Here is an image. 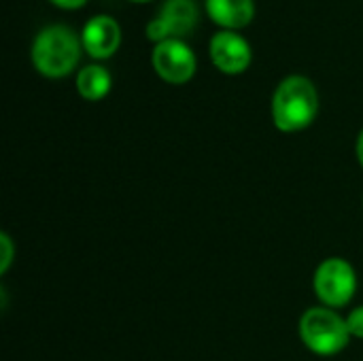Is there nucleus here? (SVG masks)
Segmentation results:
<instances>
[{"label":"nucleus","instance_id":"obj_1","mask_svg":"<svg viewBox=\"0 0 363 361\" xmlns=\"http://www.w3.org/2000/svg\"><path fill=\"white\" fill-rule=\"evenodd\" d=\"M319 113V94L304 74L285 77L272 96V121L281 132H300L308 128Z\"/></svg>","mask_w":363,"mask_h":361},{"label":"nucleus","instance_id":"obj_2","mask_svg":"<svg viewBox=\"0 0 363 361\" xmlns=\"http://www.w3.org/2000/svg\"><path fill=\"white\" fill-rule=\"evenodd\" d=\"M81 47L83 43L79 40L72 28L64 23H53L38 30L32 40L30 57L40 74L49 79H60L66 77L79 64Z\"/></svg>","mask_w":363,"mask_h":361},{"label":"nucleus","instance_id":"obj_3","mask_svg":"<svg viewBox=\"0 0 363 361\" xmlns=\"http://www.w3.org/2000/svg\"><path fill=\"white\" fill-rule=\"evenodd\" d=\"M300 340L311 353L332 357L347 349L351 332L347 319H342L334 309L315 306L300 317Z\"/></svg>","mask_w":363,"mask_h":361},{"label":"nucleus","instance_id":"obj_4","mask_svg":"<svg viewBox=\"0 0 363 361\" xmlns=\"http://www.w3.org/2000/svg\"><path fill=\"white\" fill-rule=\"evenodd\" d=\"M313 287L317 298L323 302V306L342 309L353 300L357 291L355 268L342 257H330L317 266Z\"/></svg>","mask_w":363,"mask_h":361},{"label":"nucleus","instance_id":"obj_5","mask_svg":"<svg viewBox=\"0 0 363 361\" xmlns=\"http://www.w3.org/2000/svg\"><path fill=\"white\" fill-rule=\"evenodd\" d=\"M151 64L166 83L181 85L196 72V53L181 38H168L153 47Z\"/></svg>","mask_w":363,"mask_h":361},{"label":"nucleus","instance_id":"obj_6","mask_svg":"<svg viewBox=\"0 0 363 361\" xmlns=\"http://www.w3.org/2000/svg\"><path fill=\"white\" fill-rule=\"evenodd\" d=\"M196 23H198L196 0H166L160 9V15L147 23V36L155 43L168 38H181L194 32Z\"/></svg>","mask_w":363,"mask_h":361},{"label":"nucleus","instance_id":"obj_7","mask_svg":"<svg viewBox=\"0 0 363 361\" xmlns=\"http://www.w3.org/2000/svg\"><path fill=\"white\" fill-rule=\"evenodd\" d=\"M251 47L234 30H219L211 38V60L225 74H238L251 64Z\"/></svg>","mask_w":363,"mask_h":361},{"label":"nucleus","instance_id":"obj_8","mask_svg":"<svg viewBox=\"0 0 363 361\" xmlns=\"http://www.w3.org/2000/svg\"><path fill=\"white\" fill-rule=\"evenodd\" d=\"M81 43L91 57H111L121 45V28L111 15H94L83 28Z\"/></svg>","mask_w":363,"mask_h":361},{"label":"nucleus","instance_id":"obj_9","mask_svg":"<svg viewBox=\"0 0 363 361\" xmlns=\"http://www.w3.org/2000/svg\"><path fill=\"white\" fill-rule=\"evenodd\" d=\"M206 11L215 23L221 28L234 30L245 28L251 23L255 15V2L253 0H206Z\"/></svg>","mask_w":363,"mask_h":361},{"label":"nucleus","instance_id":"obj_10","mask_svg":"<svg viewBox=\"0 0 363 361\" xmlns=\"http://www.w3.org/2000/svg\"><path fill=\"white\" fill-rule=\"evenodd\" d=\"M111 72L100 64H87L77 74V89L85 100H102L111 91Z\"/></svg>","mask_w":363,"mask_h":361},{"label":"nucleus","instance_id":"obj_11","mask_svg":"<svg viewBox=\"0 0 363 361\" xmlns=\"http://www.w3.org/2000/svg\"><path fill=\"white\" fill-rule=\"evenodd\" d=\"M347 326H349L351 338H359V340H363V306H357L355 311L349 313Z\"/></svg>","mask_w":363,"mask_h":361},{"label":"nucleus","instance_id":"obj_12","mask_svg":"<svg viewBox=\"0 0 363 361\" xmlns=\"http://www.w3.org/2000/svg\"><path fill=\"white\" fill-rule=\"evenodd\" d=\"M0 247H2V257H0V272H6L11 262H13V243L9 234H0Z\"/></svg>","mask_w":363,"mask_h":361},{"label":"nucleus","instance_id":"obj_13","mask_svg":"<svg viewBox=\"0 0 363 361\" xmlns=\"http://www.w3.org/2000/svg\"><path fill=\"white\" fill-rule=\"evenodd\" d=\"M53 4H57V6H62V9H79V6H83L87 0H51Z\"/></svg>","mask_w":363,"mask_h":361},{"label":"nucleus","instance_id":"obj_14","mask_svg":"<svg viewBox=\"0 0 363 361\" xmlns=\"http://www.w3.org/2000/svg\"><path fill=\"white\" fill-rule=\"evenodd\" d=\"M355 151H357V160H359V164H362V168H363V130L359 132V136H357V145H355Z\"/></svg>","mask_w":363,"mask_h":361},{"label":"nucleus","instance_id":"obj_15","mask_svg":"<svg viewBox=\"0 0 363 361\" xmlns=\"http://www.w3.org/2000/svg\"><path fill=\"white\" fill-rule=\"evenodd\" d=\"M134 2H147V0H134Z\"/></svg>","mask_w":363,"mask_h":361}]
</instances>
